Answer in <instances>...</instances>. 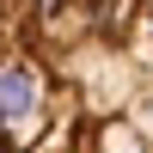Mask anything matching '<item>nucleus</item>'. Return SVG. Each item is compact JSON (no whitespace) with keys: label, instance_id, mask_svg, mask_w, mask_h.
Instances as JSON below:
<instances>
[{"label":"nucleus","instance_id":"1","mask_svg":"<svg viewBox=\"0 0 153 153\" xmlns=\"http://www.w3.org/2000/svg\"><path fill=\"white\" fill-rule=\"evenodd\" d=\"M0 153H153V0H0Z\"/></svg>","mask_w":153,"mask_h":153}]
</instances>
